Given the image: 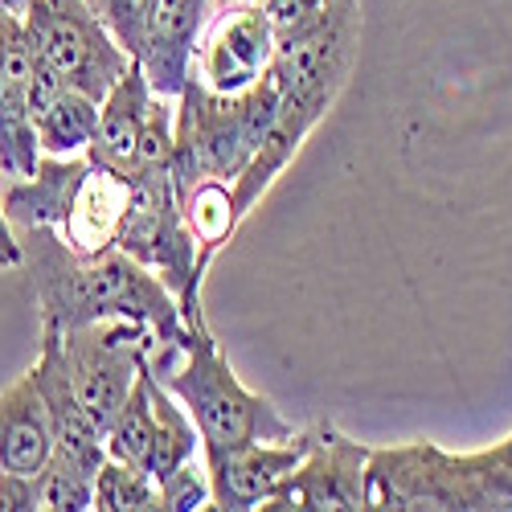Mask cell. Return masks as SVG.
Listing matches in <instances>:
<instances>
[{
    "mask_svg": "<svg viewBox=\"0 0 512 512\" xmlns=\"http://www.w3.org/2000/svg\"><path fill=\"white\" fill-rule=\"evenodd\" d=\"M173 115H177V99L152 95L144 127H140L136 177L140 173H173Z\"/></svg>",
    "mask_w": 512,
    "mask_h": 512,
    "instance_id": "obj_24",
    "label": "cell"
},
{
    "mask_svg": "<svg viewBox=\"0 0 512 512\" xmlns=\"http://www.w3.org/2000/svg\"><path fill=\"white\" fill-rule=\"evenodd\" d=\"M361 46V0H332V5L300 33L275 41L267 82L279 99L308 103L320 115L345 91Z\"/></svg>",
    "mask_w": 512,
    "mask_h": 512,
    "instance_id": "obj_7",
    "label": "cell"
},
{
    "mask_svg": "<svg viewBox=\"0 0 512 512\" xmlns=\"http://www.w3.org/2000/svg\"><path fill=\"white\" fill-rule=\"evenodd\" d=\"M0 267H9V259H5V254H0Z\"/></svg>",
    "mask_w": 512,
    "mask_h": 512,
    "instance_id": "obj_30",
    "label": "cell"
},
{
    "mask_svg": "<svg viewBox=\"0 0 512 512\" xmlns=\"http://www.w3.org/2000/svg\"><path fill=\"white\" fill-rule=\"evenodd\" d=\"M17 242L21 267L29 271L33 300L41 308V324L74 328L103 316H132L156 332V345L185 328L173 287L119 246L78 254L54 226H25L17 230Z\"/></svg>",
    "mask_w": 512,
    "mask_h": 512,
    "instance_id": "obj_1",
    "label": "cell"
},
{
    "mask_svg": "<svg viewBox=\"0 0 512 512\" xmlns=\"http://www.w3.org/2000/svg\"><path fill=\"white\" fill-rule=\"evenodd\" d=\"M209 17H213V0H148L136 62L148 74L152 95L177 99L185 91Z\"/></svg>",
    "mask_w": 512,
    "mask_h": 512,
    "instance_id": "obj_12",
    "label": "cell"
},
{
    "mask_svg": "<svg viewBox=\"0 0 512 512\" xmlns=\"http://www.w3.org/2000/svg\"><path fill=\"white\" fill-rule=\"evenodd\" d=\"M95 508L99 512H160L164 496L152 472L107 455L95 472Z\"/></svg>",
    "mask_w": 512,
    "mask_h": 512,
    "instance_id": "obj_22",
    "label": "cell"
},
{
    "mask_svg": "<svg viewBox=\"0 0 512 512\" xmlns=\"http://www.w3.org/2000/svg\"><path fill=\"white\" fill-rule=\"evenodd\" d=\"M148 394H152V410H156V459H152V476L164 480L173 467L197 459L201 435H197V422L189 418V410L173 394H168L152 373H148Z\"/></svg>",
    "mask_w": 512,
    "mask_h": 512,
    "instance_id": "obj_21",
    "label": "cell"
},
{
    "mask_svg": "<svg viewBox=\"0 0 512 512\" xmlns=\"http://www.w3.org/2000/svg\"><path fill=\"white\" fill-rule=\"evenodd\" d=\"M144 369L173 394L189 418L197 422L201 451L209 447H238L254 439H295V422L279 414V406L263 394L246 390L226 353L218 349L205 316L185 320V328L156 345L144 361Z\"/></svg>",
    "mask_w": 512,
    "mask_h": 512,
    "instance_id": "obj_2",
    "label": "cell"
},
{
    "mask_svg": "<svg viewBox=\"0 0 512 512\" xmlns=\"http://www.w3.org/2000/svg\"><path fill=\"white\" fill-rule=\"evenodd\" d=\"M152 103V87L140 62H132L115 87L99 103V132L87 148V160L99 168H111L123 181L136 177V152H140V127Z\"/></svg>",
    "mask_w": 512,
    "mask_h": 512,
    "instance_id": "obj_15",
    "label": "cell"
},
{
    "mask_svg": "<svg viewBox=\"0 0 512 512\" xmlns=\"http://www.w3.org/2000/svg\"><path fill=\"white\" fill-rule=\"evenodd\" d=\"M37 508L91 512L95 508V472L78 467L66 455H50V463L37 472Z\"/></svg>",
    "mask_w": 512,
    "mask_h": 512,
    "instance_id": "obj_23",
    "label": "cell"
},
{
    "mask_svg": "<svg viewBox=\"0 0 512 512\" xmlns=\"http://www.w3.org/2000/svg\"><path fill=\"white\" fill-rule=\"evenodd\" d=\"M103 447H107L111 459L152 472V459H156V410H152L148 369L144 365L136 373L132 394H127V402L119 406V414L111 418V426L103 431Z\"/></svg>",
    "mask_w": 512,
    "mask_h": 512,
    "instance_id": "obj_20",
    "label": "cell"
},
{
    "mask_svg": "<svg viewBox=\"0 0 512 512\" xmlns=\"http://www.w3.org/2000/svg\"><path fill=\"white\" fill-rule=\"evenodd\" d=\"M267 512H328L369 508V447L340 435L336 426H316L300 467L263 504Z\"/></svg>",
    "mask_w": 512,
    "mask_h": 512,
    "instance_id": "obj_9",
    "label": "cell"
},
{
    "mask_svg": "<svg viewBox=\"0 0 512 512\" xmlns=\"http://www.w3.org/2000/svg\"><path fill=\"white\" fill-rule=\"evenodd\" d=\"M127 189L132 185H127L119 173L91 164L87 177H82V185H78L74 205H70V218L58 230L66 238V246L78 250V254H99V250L115 246V230H119L123 205H127Z\"/></svg>",
    "mask_w": 512,
    "mask_h": 512,
    "instance_id": "obj_17",
    "label": "cell"
},
{
    "mask_svg": "<svg viewBox=\"0 0 512 512\" xmlns=\"http://www.w3.org/2000/svg\"><path fill=\"white\" fill-rule=\"evenodd\" d=\"M308 447H312V431H300L295 439H279V443L254 439V443H238V447L201 451L213 508H222V512L263 508L279 492V484L300 467Z\"/></svg>",
    "mask_w": 512,
    "mask_h": 512,
    "instance_id": "obj_11",
    "label": "cell"
},
{
    "mask_svg": "<svg viewBox=\"0 0 512 512\" xmlns=\"http://www.w3.org/2000/svg\"><path fill=\"white\" fill-rule=\"evenodd\" d=\"M29 9V0H0V13H13V17H21Z\"/></svg>",
    "mask_w": 512,
    "mask_h": 512,
    "instance_id": "obj_28",
    "label": "cell"
},
{
    "mask_svg": "<svg viewBox=\"0 0 512 512\" xmlns=\"http://www.w3.org/2000/svg\"><path fill=\"white\" fill-rule=\"evenodd\" d=\"M177 201H181V213L197 238V271L205 275L213 254H218L234 238V230L242 226L238 213H234V201H230V181H197Z\"/></svg>",
    "mask_w": 512,
    "mask_h": 512,
    "instance_id": "obj_19",
    "label": "cell"
},
{
    "mask_svg": "<svg viewBox=\"0 0 512 512\" xmlns=\"http://www.w3.org/2000/svg\"><path fill=\"white\" fill-rule=\"evenodd\" d=\"M0 254L9 259V267H21V242H17L13 222L5 218V205H0Z\"/></svg>",
    "mask_w": 512,
    "mask_h": 512,
    "instance_id": "obj_27",
    "label": "cell"
},
{
    "mask_svg": "<svg viewBox=\"0 0 512 512\" xmlns=\"http://www.w3.org/2000/svg\"><path fill=\"white\" fill-rule=\"evenodd\" d=\"M0 512H37V476L0 472Z\"/></svg>",
    "mask_w": 512,
    "mask_h": 512,
    "instance_id": "obj_26",
    "label": "cell"
},
{
    "mask_svg": "<svg viewBox=\"0 0 512 512\" xmlns=\"http://www.w3.org/2000/svg\"><path fill=\"white\" fill-rule=\"evenodd\" d=\"M21 25H25L33 54L70 91H82L95 103H103V95L136 62L115 41V33L91 13L87 0H29V9L21 13Z\"/></svg>",
    "mask_w": 512,
    "mask_h": 512,
    "instance_id": "obj_5",
    "label": "cell"
},
{
    "mask_svg": "<svg viewBox=\"0 0 512 512\" xmlns=\"http://www.w3.org/2000/svg\"><path fill=\"white\" fill-rule=\"evenodd\" d=\"M54 455L50 414L41 406L29 373L0 394V472L37 476Z\"/></svg>",
    "mask_w": 512,
    "mask_h": 512,
    "instance_id": "obj_16",
    "label": "cell"
},
{
    "mask_svg": "<svg viewBox=\"0 0 512 512\" xmlns=\"http://www.w3.org/2000/svg\"><path fill=\"white\" fill-rule=\"evenodd\" d=\"M33 127H37L41 156H87L99 132V103L66 87L50 107H41L33 115Z\"/></svg>",
    "mask_w": 512,
    "mask_h": 512,
    "instance_id": "obj_18",
    "label": "cell"
},
{
    "mask_svg": "<svg viewBox=\"0 0 512 512\" xmlns=\"http://www.w3.org/2000/svg\"><path fill=\"white\" fill-rule=\"evenodd\" d=\"M369 508L398 512H480L459 455L435 443L369 447Z\"/></svg>",
    "mask_w": 512,
    "mask_h": 512,
    "instance_id": "obj_8",
    "label": "cell"
},
{
    "mask_svg": "<svg viewBox=\"0 0 512 512\" xmlns=\"http://www.w3.org/2000/svg\"><path fill=\"white\" fill-rule=\"evenodd\" d=\"M62 357L82 410L99 431H107L119 406L136 386V373L156 349V332L132 316H103L74 328H58Z\"/></svg>",
    "mask_w": 512,
    "mask_h": 512,
    "instance_id": "obj_6",
    "label": "cell"
},
{
    "mask_svg": "<svg viewBox=\"0 0 512 512\" xmlns=\"http://www.w3.org/2000/svg\"><path fill=\"white\" fill-rule=\"evenodd\" d=\"M160 484V496H164V508L168 512H193V508H213L209 500V476H205V459H189L181 467H173Z\"/></svg>",
    "mask_w": 512,
    "mask_h": 512,
    "instance_id": "obj_25",
    "label": "cell"
},
{
    "mask_svg": "<svg viewBox=\"0 0 512 512\" xmlns=\"http://www.w3.org/2000/svg\"><path fill=\"white\" fill-rule=\"evenodd\" d=\"M279 103L283 99L267 82V74L238 95H218L197 74H189L173 115L177 197L189 193L197 181H234L259 140L271 132Z\"/></svg>",
    "mask_w": 512,
    "mask_h": 512,
    "instance_id": "obj_3",
    "label": "cell"
},
{
    "mask_svg": "<svg viewBox=\"0 0 512 512\" xmlns=\"http://www.w3.org/2000/svg\"><path fill=\"white\" fill-rule=\"evenodd\" d=\"M226 5H238V0H213V9H226Z\"/></svg>",
    "mask_w": 512,
    "mask_h": 512,
    "instance_id": "obj_29",
    "label": "cell"
},
{
    "mask_svg": "<svg viewBox=\"0 0 512 512\" xmlns=\"http://www.w3.org/2000/svg\"><path fill=\"white\" fill-rule=\"evenodd\" d=\"M87 168H91L87 156H41L33 177L0 181V205H5V218L13 222V230H25V226L62 230Z\"/></svg>",
    "mask_w": 512,
    "mask_h": 512,
    "instance_id": "obj_14",
    "label": "cell"
},
{
    "mask_svg": "<svg viewBox=\"0 0 512 512\" xmlns=\"http://www.w3.org/2000/svg\"><path fill=\"white\" fill-rule=\"evenodd\" d=\"M29 381H33L41 406H46V414H50L54 455H66L78 467H87V472H99V463L107 459L103 431L91 422V414L82 410V402L74 394V381H70L66 357H62V340H58L54 324H41V357L29 369Z\"/></svg>",
    "mask_w": 512,
    "mask_h": 512,
    "instance_id": "obj_13",
    "label": "cell"
},
{
    "mask_svg": "<svg viewBox=\"0 0 512 512\" xmlns=\"http://www.w3.org/2000/svg\"><path fill=\"white\" fill-rule=\"evenodd\" d=\"M275 58V29L254 0L213 9L201 46L193 58V74L218 95H238L254 87Z\"/></svg>",
    "mask_w": 512,
    "mask_h": 512,
    "instance_id": "obj_10",
    "label": "cell"
},
{
    "mask_svg": "<svg viewBox=\"0 0 512 512\" xmlns=\"http://www.w3.org/2000/svg\"><path fill=\"white\" fill-rule=\"evenodd\" d=\"M127 205L115 230V246L148 271H156L181 300V316L201 312V271H197V238L181 213L173 173H140L127 181Z\"/></svg>",
    "mask_w": 512,
    "mask_h": 512,
    "instance_id": "obj_4",
    "label": "cell"
}]
</instances>
